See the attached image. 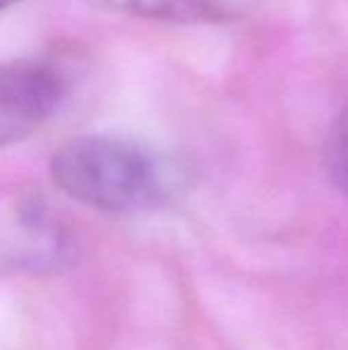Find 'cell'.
<instances>
[{
    "instance_id": "1",
    "label": "cell",
    "mask_w": 348,
    "mask_h": 350,
    "mask_svg": "<svg viewBox=\"0 0 348 350\" xmlns=\"http://www.w3.org/2000/svg\"><path fill=\"white\" fill-rule=\"evenodd\" d=\"M53 184L72 200L110 215L144 212L170 198L174 176L144 148L110 136H77L51 160Z\"/></svg>"
},
{
    "instance_id": "2",
    "label": "cell",
    "mask_w": 348,
    "mask_h": 350,
    "mask_svg": "<svg viewBox=\"0 0 348 350\" xmlns=\"http://www.w3.org/2000/svg\"><path fill=\"white\" fill-rule=\"evenodd\" d=\"M75 243L62 221L41 200L22 198L0 215V267L48 274L67 267Z\"/></svg>"
},
{
    "instance_id": "3",
    "label": "cell",
    "mask_w": 348,
    "mask_h": 350,
    "mask_svg": "<svg viewBox=\"0 0 348 350\" xmlns=\"http://www.w3.org/2000/svg\"><path fill=\"white\" fill-rule=\"evenodd\" d=\"M62 81L51 67L14 62L0 67V148L31 136L55 112Z\"/></svg>"
},
{
    "instance_id": "4",
    "label": "cell",
    "mask_w": 348,
    "mask_h": 350,
    "mask_svg": "<svg viewBox=\"0 0 348 350\" xmlns=\"http://www.w3.org/2000/svg\"><path fill=\"white\" fill-rule=\"evenodd\" d=\"M103 10L174 24H222L241 19L258 0H88Z\"/></svg>"
},
{
    "instance_id": "5",
    "label": "cell",
    "mask_w": 348,
    "mask_h": 350,
    "mask_svg": "<svg viewBox=\"0 0 348 350\" xmlns=\"http://www.w3.org/2000/svg\"><path fill=\"white\" fill-rule=\"evenodd\" d=\"M17 3H22V0H0V10H8V8H12V5H17Z\"/></svg>"
}]
</instances>
